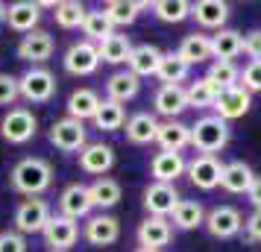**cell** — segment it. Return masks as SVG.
Returning a JSON list of instances; mask_svg holds the SVG:
<instances>
[{
    "instance_id": "484cf974",
    "label": "cell",
    "mask_w": 261,
    "mask_h": 252,
    "mask_svg": "<svg viewBox=\"0 0 261 252\" xmlns=\"http://www.w3.org/2000/svg\"><path fill=\"white\" fill-rule=\"evenodd\" d=\"M212 38V59L232 62L244 53V36L238 30H217Z\"/></svg>"
},
{
    "instance_id": "7dc6e473",
    "label": "cell",
    "mask_w": 261,
    "mask_h": 252,
    "mask_svg": "<svg viewBox=\"0 0 261 252\" xmlns=\"http://www.w3.org/2000/svg\"><path fill=\"white\" fill-rule=\"evenodd\" d=\"M6 9H9V6H6V3H0V24L6 21Z\"/></svg>"
},
{
    "instance_id": "8fae6325",
    "label": "cell",
    "mask_w": 261,
    "mask_h": 252,
    "mask_svg": "<svg viewBox=\"0 0 261 252\" xmlns=\"http://www.w3.org/2000/svg\"><path fill=\"white\" fill-rule=\"evenodd\" d=\"M41 235H44V243L50 246V252H68L80 240V226H76V220H68L62 214H50Z\"/></svg>"
},
{
    "instance_id": "7402d4cb",
    "label": "cell",
    "mask_w": 261,
    "mask_h": 252,
    "mask_svg": "<svg viewBox=\"0 0 261 252\" xmlns=\"http://www.w3.org/2000/svg\"><path fill=\"white\" fill-rule=\"evenodd\" d=\"M191 18L202 30H223V24L229 21V3H223V0H200V3H191Z\"/></svg>"
},
{
    "instance_id": "74e56055",
    "label": "cell",
    "mask_w": 261,
    "mask_h": 252,
    "mask_svg": "<svg viewBox=\"0 0 261 252\" xmlns=\"http://www.w3.org/2000/svg\"><path fill=\"white\" fill-rule=\"evenodd\" d=\"M150 9H153V15L159 18V21H165V24H179V21L191 18V3L188 0H155Z\"/></svg>"
},
{
    "instance_id": "4dcf8cb0",
    "label": "cell",
    "mask_w": 261,
    "mask_h": 252,
    "mask_svg": "<svg viewBox=\"0 0 261 252\" xmlns=\"http://www.w3.org/2000/svg\"><path fill=\"white\" fill-rule=\"evenodd\" d=\"M155 76H159L162 85H182V82H188L191 65L179 59V53H162V62H159Z\"/></svg>"
},
{
    "instance_id": "f35d334b",
    "label": "cell",
    "mask_w": 261,
    "mask_h": 252,
    "mask_svg": "<svg viewBox=\"0 0 261 252\" xmlns=\"http://www.w3.org/2000/svg\"><path fill=\"white\" fill-rule=\"evenodd\" d=\"M208 79H212L220 91H226V88H235V85H241V71H238L235 62H220L214 59L212 65H208V73H205Z\"/></svg>"
},
{
    "instance_id": "e575fe53",
    "label": "cell",
    "mask_w": 261,
    "mask_h": 252,
    "mask_svg": "<svg viewBox=\"0 0 261 252\" xmlns=\"http://www.w3.org/2000/svg\"><path fill=\"white\" fill-rule=\"evenodd\" d=\"M217 94H220V88H217L208 76H200V79L188 82V88H185L188 108H212L214 100H217Z\"/></svg>"
},
{
    "instance_id": "ac0fdd59",
    "label": "cell",
    "mask_w": 261,
    "mask_h": 252,
    "mask_svg": "<svg viewBox=\"0 0 261 252\" xmlns=\"http://www.w3.org/2000/svg\"><path fill=\"white\" fill-rule=\"evenodd\" d=\"M155 115H162L165 120H176L185 108H188V97L182 85H162L153 97Z\"/></svg>"
},
{
    "instance_id": "e0dca14e",
    "label": "cell",
    "mask_w": 261,
    "mask_h": 252,
    "mask_svg": "<svg viewBox=\"0 0 261 252\" xmlns=\"http://www.w3.org/2000/svg\"><path fill=\"white\" fill-rule=\"evenodd\" d=\"M170 238H173V226H170L167 217H147L138 226V243H141V249L162 252V246H167Z\"/></svg>"
},
{
    "instance_id": "9c48e42d",
    "label": "cell",
    "mask_w": 261,
    "mask_h": 252,
    "mask_svg": "<svg viewBox=\"0 0 261 252\" xmlns=\"http://www.w3.org/2000/svg\"><path fill=\"white\" fill-rule=\"evenodd\" d=\"M220 173H223V164H220V158L217 156H197L188 161V167H185V176L191 179L194 188H200V191H214L217 185H220Z\"/></svg>"
},
{
    "instance_id": "6da1fadb",
    "label": "cell",
    "mask_w": 261,
    "mask_h": 252,
    "mask_svg": "<svg viewBox=\"0 0 261 252\" xmlns=\"http://www.w3.org/2000/svg\"><path fill=\"white\" fill-rule=\"evenodd\" d=\"M9 182H12L15 191L24 193V197H41L53 185V167H50V161L38 156L21 158L9 173Z\"/></svg>"
},
{
    "instance_id": "52a82bcc",
    "label": "cell",
    "mask_w": 261,
    "mask_h": 252,
    "mask_svg": "<svg viewBox=\"0 0 261 252\" xmlns=\"http://www.w3.org/2000/svg\"><path fill=\"white\" fill-rule=\"evenodd\" d=\"M202 226L208 229V235L217 240H229L241 235V229H244V217L238 211L235 205H217L212 208L208 214H205V223Z\"/></svg>"
},
{
    "instance_id": "cb8c5ba5",
    "label": "cell",
    "mask_w": 261,
    "mask_h": 252,
    "mask_svg": "<svg viewBox=\"0 0 261 252\" xmlns=\"http://www.w3.org/2000/svg\"><path fill=\"white\" fill-rule=\"evenodd\" d=\"M252 179H255L252 167H249L247 161L235 158V161L223 164V173H220V188H223L226 193H247L249 185H252Z\"/></svg>"
},
{
    "instance_id": "d590c367",
    "label": "cell",
    "mask_w": 261,
    "mask_h": 252,
    "mask_svg": "<svg viewBox=\"0 0 261 252\" xmlns=\"http://www.w3.org/2000/svg\"><path fill=\"white\" fill-rule=\"evenodd\" d=\"M83 33H85V41H91V44H103L109 36H115V26H112V21L106 18L103 9H97V12H85Z\"/></svg>"
},
{
    "instance_id": "f1b7e54d",
    "label": "cell",
    "mask_w": 261,
    "mask_h": 252,
    "mask_svg": "<svg viewBox=\"0 0 261 252\" xmlns=\"http://www.w3.org/2000/svg\"><path fill=\"white\" fill-rule=\"evenodd\" d=\"M150 3H144V0H112L103 6V12L106 18L112 21V26H129L138 21V15L147 9Z\"/></svg>"
},
{
    "instance_id": "603a6c76",
    "label": "cell",
    "mask_w": 261,
    "mask_h": 252,
    "mask_svg": "<svg viewBox=\"0 0 261 252\" xmlns=\"http://www.w3.org/2000/svg\"><path fill=\"white\" fill-rule=\"evenodd\" d=\"M138 91H141V79L132 76L129 71H118V73H112V76L106 79V100L118 103V106L135 100Z\"/></svg>"
},
{
    "instance_id": "b9f144b4",
    "label": "cell",
    "mask_w": 261,
    "mask_h": 252,
    "mask_svg": "<svg viewBox=\"0 0 261 252\" xmlns=\"http://www.w3.org/2000/svg\"><path fill=\"white\" fill-rule=\"evenodd\" d=\"M241 88H247L249 94L252 91H261V62H249L244 73H241Z\"/></svg>"
},
{
    "instance_id": "7a4b0ae2",
    "label": "cell",
    "mask_w": 261,
    "mask_h": 252,
    "mask_svg": "<svg viewBox=\"0 0 261 252\" xmlns=\"http://www.w3.org/2000/svg\"><path fill=\"white\" fill-rule=\"evenodd\" d=\"M229 123L220 120L217 115H202L197 118V123L191 126V147L200 153V156H214L229 144Z\"/></svg>"
},
{
    "instance_id": "d6986e66",
    "label": "cell",
    "mask_w": 261,
    "mask_h": 252,
    "mask_svg": "<svg viewBox=\"0 0 261 252\" xmlns=\"http://www.w3.org/2000/svg\"><path fill=\"white\" fill-rule=\"evenodd\" d=\"M38 21H41V6L33 3V0H18V3H12L6 9V24L15 33H24L27 36V33L38 30Z\"/></svg>"
},
{
    "instance_id": "9a60e30c",
    "label": "cell",
    "mask_w": 261,
    "mask_h": 252,
    "mask_svg": "<svg viewBox=\"0 0 261 252\" xmlns=\"http://www.w3.org/2000/svg\"><path fill=\"white\" fill-rule=\"evenodd\" d=\"M80 167L85 173H91V176H106L109 170L115 167V147L103 144V141H97V144H85L80 150Z\"/></svg>"
},
{
    "instance_id": "7bdbcfd3",
    "label": "cell",
    "mask_w": 261,
    "mask_h": 252,
    "mask_svg": "<svg viewBox=\"0 0 261 252\" xmlns=\"http://www.w3.org/2000/svg\"><path fill=\"white\" fill-rule=\"evenodd\" d=\"M0 252H27V238L21 232H0Z\"/></svg>"
},
{
    "instance_id": "4316f807",
    "label": "cell",
    "mask_w": 261,
    "mask_h": 252,
    "mask_svg": "<svg viewBox=\"0 0 261 252\" xmlns=\"http://www.w3.org/2000/svg\"><path fill=\"white\" fill-rule=\"evenodd\" d=\"M155 132H159V118L150 115V111H138V115H132L126 120V138H129V144H153L155 141Z\"/></svg>"
},
{
    "instance_id": "8992f818",
    "label": "cell",
    "mask_w": 261,
    "mask_h": 252,
    "mask_svg": "<svg viewBox=\"0 0 261 252\" xmlns=\"http://www.w3.org/2000/svg\"><path fill=\"white\" fill-rule=\"evenodd\" d=\"M47 220H50V205L41 197H27L24 203L15 208V232H21V235L44 232Z\"/></svg>"
},
{
    "instance_id": "1f68e13d",
    "label": "cell",
    "mask_w": 261,
    "mask_h": 252,
    "mask_svg": "<svg viewBox=\"0 0 261 252\" xmlns=\"http://www.w3.org/2000/svg\"><path fill=\"white\" fill-rule=\"evenodd\" d=\"M97 106H100V97L91 88H76L68 97V118L85 123V120H91L97 115Z\"/></svg>"
},
{
    "instance_id": "5bb4252c",
    "label": "cell",
    "mask_w": 261,
    "mask_h": 252,
    "mask_svg": "<svg viewBox=\"0 0 261 252\" xmlns=\"http://www.w3.org/2000/svg\"><path fill=\"white\" fill-rule=\"evenodd\" d=\"M94 211L91 205V193H88V185L83 182H73L65 191L59 193V214L68 217V220H83Z\"/></svg>"
},
{
    "instance_id": "d6a6232c",
    "label": "cell",
    "mask_w": 261,
    "mask_h": 252,
    "mask_svg": "<svg viewBox=\"0 0 261 252\" xmlns=\"http://www.w3.org/2000/svg\"><path fill=\"white\" fill-rule=\"evenodd\" d=\"M170 223L182 229V232H194V229H200L205 223V208L197 200H179V205L170 214Z\"/></svg>"
},
{
    "instance_id": "4fadbf2b",
    "label": "cell",
    "mask_w": 261,
    "mask_h": 252,
    "mask_svg": "<svg viewBox=\"0 0 261 252\" xmlns=\"http://www.w3.org/2000/svg\"><path fill=\"white\" fill-rule=\"evenodd\" d=\"M249 106H252V94H249L247 88H241V85H235V88H226V91H220L217 94V100H214V115L220 120H238L244 118L249 111Z\"/></svg>"
},
{
    "instance_id": "3957f363",
    "label": "cell",
    "mask_w": 261,
    "mask_h": 252,
    "mask_svg": "<svg viewBox=\"0 0 261 252\" xmlns=\"http://www.w3.org/2000/svg\"><path fill=\"white\" fill-rule=\"evenodd\" d=\"M18 91L27 103H50L56 94V76L47 68H27L18 76Z\"/></svg>"
},
{
    "instance_id": "5b68a950",
    "label": "cell",
    "mask_w": 261,
    "mask_h": 252,
    "mask_svg": "<svg viewBox=\"0 0 261 252\" xmlns=\"http://www.w3.org/2000/svg\"><path fill=\"white\" fill-rule=\"evenodd\" d=\"M50 144L56 147L59 153H80L88 144V129L85 123L73 118H62L50 126Z\"/></svg>"
},
{
    "instance_id": "ba28073f",
    "label": "cell",
    "mask_w": 261,
    "mask_h": 252,
    "mask_svg": "<svg viewBox=\"0 0 261 252\" xmlns=\"http://www.w3.org/2000/svg\"><path fill=\"white\" fill-rule=\"evenodd\" d=\"M179 191L176 185H165V182H150L144 188V208L147 217H170L173 208L179 205Z\"/></svg>"
},
{
    "instance_id": "60d3db41",
    "label": "cell",
    "mask_w": 261,
    "mask_h": 252,
    "mask_svg": "<svg viewBox=\"0 0 261 252\" xmlns=\"http://www.w3.org/2000/svg\"><path fill=\"white\" fill-rule=\"evenodd\" d=\"M18 97H21V91H18V76L0 73V106H15Z\"/></svg>"
},
{
    "instance_id": "2e32d148",
    "label": "cell",
    "mask_w": 261,
    "mask_h": 252,
    "mask_svg": "<svg viewBox=\"0 0 261 252\" xmlns=\"http://www.w3.org/2000/svg\"><path fill=\"white\" fill-rule=\"evenodd\" d=\"M120 238V223H118V217H112V214H94V217H88V223H85V240L91 243V246H112V243H118Z\"/></svg>"
},
{
    "instance_id": "8d00e7d4",
    "label": "cell",
    "mask_w": 261,
    "mask_h": 252,
    "mask_svg": "<svg viewBox=\"0 0 261 252\" xmlns=\"http://www.w3.org/2000/svg\"><path fill=\"white\" fill-rule=\"evenodd\" d=\"M91 120H94L97 129H103V132H115V129H120V126L126 123V111H123V106L112 103V100H100L97 115Z\"/></svg>"
},
{
    "instance_id": "f546056e",
    "label": "cell",
    "mask_w": 261,
    "mask_h": 252,
    "mask_svg": "<svg viewBox=\"0 0 261 252\" xmlns=\"http://www.w3.org/2000/svg\"><path fill=\"white\" fill-rule=\"evenodd\" d=\"M88 193H91V205L106 211V208H115L120 203V182L112 179V176H100L88 185Z\"/></svg>"
},
{
    "instance_id": "83f0119b",
    "label": "cell",
    "mask_w": 261,
    "mask_h": 252,
    "mask_svg": "<svg viewBox=\"0 0 261 252\" xmlns=\"http://www.w3.org/2000/svg\"><path fill=\"white\" fill-rule=\"evenodd\" d=\"M179 59L188 62L191 68L194 65H202V62L212 59V38L202 36V33H191V36L182 38V44H179Z\"/></svg>"
},
{
    "instance_id": "ffe728a7",
    "label": "cell",
    "mask_w": 261,
    "mask_h": 252,
    "mask_svg": "<svg viewBox=\"0 0 261 252\" xmlns=\"http://www.w3.org/2000/svg\"><path fill=\"white\" fill-rule=\"evenodd\" d=\"M155 144L162 147V153H182L185 147H191V126H185L182 120H165V123H159Z\"/></svg>"
},
{
    "instance_id": "c3c4849f",
    "label": "cell",
    "mask_w": 261,
    "mask_h": 252,
    "mask_svg": "<svg viewBox=\"0 0 261 252\" xmlns=\"http://www.w3.org/2000/svg\"><path fill=\"white\" fill-rule=\"evenodd\" d=\"M135 252H159V249H141V246H138V249H135Z\"/></svg>"
},
{
    "instance_id": "44dd1931",
    "label": "cell",
    "mask_w": 261,
    "mask_h": 252,
    "mask_svg": "<svg viewBox=\"0 0 261 252\" xmlns=\"http://www.w3.org/2000/svg\"><path fill=\"white\" fill-rule=\"evenodd\" d=\"M188 161L182 158V153H155L150 161V173L153 182H165V185H176L179 176H185Z\"/></svg>"
},
{
    "instance_id": "836d02e7",
    "label": "cell",
    "mask_w": 261,
    "mask_h": 252,
    "mask_svg": "<svg viewBox=\"0 0 261 252\" xmlns=\"http://www.w3.org/2000/svg\"><path fill=\"white\" fill-rule=\"evenodd\" d=\"M132 44L129 36H109L103 44H97V53H100V62H106V65H126L129 62V53H132Z\"/></svg>"
},
{
    "instance_id": "ab89813d",
    "label": "cell",
    "mask_w": 261,
    "mask_h": 252,
    "mask_svg": "<svg viewBox=\"0 0 261 252\" xmlns=\"http://www.w3.org/2000/svg\"><path fill=\"white\" fill-rule=\"evenodd\" d=\"M85 9L83 3H76V0H65V3H56V24L62 30H83V21H85Z\"/></svg>"
},
{
    "instance_id": "ee69618b",
    "label": "cell",
    "mask_w": 261,
    "mask_h": 252,
    "mask_svg": "<svg viewBox=\"0 0 261 252\" xmlns=\"http://www.w3.org/2000/svg\"><path fill=\"white\" fill-rule=\"evenodd\" d=\"M244 53L252 62H261V30H252L244 36Z\"/></svg>"
},
{
    "instance_id": "7c38bea8",
    "label": "cell",
    "mask_w": 261,
    "mask_h": 252,
    "mask_svg": "<svg viewBox=\"0 0 261 252\" xmlns=\"http://www.w3.org/2000/svg\"><path fill=\"white\" fill-rule=\"evenodd\" d=\"M53 50H56V41H53V36H50L47 30H33V33H27L21 38L18 56L24 62H30L33 68H44V62L53 56Z\"/></svg>"
},
{
    "instance_id": "277c9868",
    "label": "cell",
    "mask_w": 261,
    "mask_h": 252,
    "mask_svg": "<svg viewBox=\"0 0 261 252\" xmlns=\"http://www.w3.org/2000/svg\"><path fill=\"white\" fill-rule=\"evenodd\" d=\"M36 132H38V120L30 108H21V106L9 108L6 118L0 120V135L9 144H27V141L36 138Z\"/></svg>"
},
{
    "instance_id": "bcb514c9",
    "label": "cell",
    "mask_w": 261,
    "mask_h": 252,
    "mask_svg": "<svg viewBox=\"0 0 261 252\" xmlns=\"http://www.w3.org/2000/svg\"><path fill=\"white\" fill-rule=\"evenodd\" d=\"M247 197H249V203H252V208H255V211H261V176H255V179H252Z\"/></svg>"
},
{
    "instance_id": "d4e9b609",
    "label": "cell",
    "mask_w": 261,
    "mask_h": 252,
    "mask_svg": "<svg viewBox=\"0 0 261 252\" xmlns=\"http://www.w3.org/2000/svg\"><path fill=\"white\" fill-rule=\"evenodd\" d=\"M159 62H162V50L155 47V44H135L129 53V73L132 76H155L159 71Z\"/></svg>"
},
{
    "instance_id": "f6af8a7d",
    "label": "cell",
    "mask_w": 261,
    "mask_h": 252,
    "mask_svg": "<svg viewBox=\"0 0 261 252\" xmlns=\"http://www.w3.org/2000/svg\"><path fill=\"white\" fill-rule=\"evenodd\" d=\"M244 235H247V240H252V243L261 240V211H252V214L244 220Z\"/></svg>"
},
{
    "instance_id": "30bf717a",
    "label": "cell",
    "mask_w": 261,
    "mask_h": 252,
    "mask_svg": "<svg viewBox=\"0 0 261 252\" xmlns=\"http://www.w3.org/2000/svg\"><path fill=\"white\" fill-rule=\"evenodd\" d=\"M65 71L71 76H91V73L100 68V53H97V44L91 41H73L68 53H65Z\"/></svg>"
}]
</instances>
